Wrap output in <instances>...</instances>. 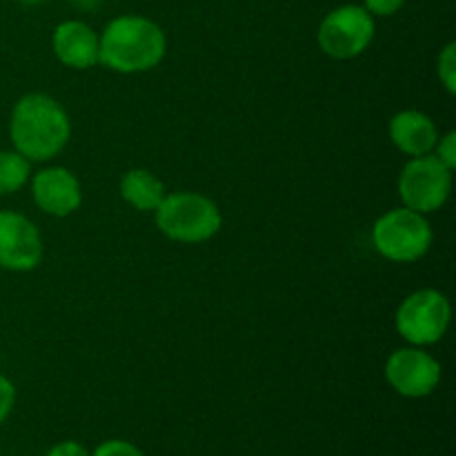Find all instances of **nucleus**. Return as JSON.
I'll return each instance as SVG.
<instances>
[{"label":"nucleus","instance_id":"obj_1","mask_svg":"<svg viewBox=\"0 0 456 456\" xmlns=\"http://www.w3.org/2000/svg\"><path fill=\"white\" fill-rule=\"evenodd\" d=\"M9 136L18 154L29 163L56 159L71 136V120L65 107L47 94H25L9 116Z\"/></svg>","mask_w":456,"mask_h":456},{"label":"nucleus","instance_id":"obj_2","mask_svg":"<svg viewBox=\"0 0 456 456\" xmlns=\"http://www.w3.org/2000/svg\"><path fill=\"white\" fill-rule=\"evenodd\" d=\"M98 36V62L116 74H145L159 67L167 53V36L163 27L138 13L114 18Z\"/></svg>","mask_w":456,"mask_h":456},{"label":"nucleus","instance_id":"obj_3","mask_svg":"<svg viewBox=\"0 0 456 456\" xmlns=\"http://www.w3.org/2000/svg\"><path fill=\"white\" fill-rule=\"evenodd\" d=\"M156 225L169 240L185 245L205 243L223 227V214L209 196L199 191H172L154 212Z\"/></svg>","mask_w":456,"mask_h":456},{"label":"nucleus","instance_id":"obj_4","mask_svg":"<svg viewBox=\"0 0 456 456\" xmlns=\"http://www.w3.org/2000/svg\"><path fill=\"white\" fill-rule=\"evenodd\" d=\"M432 225L426 214L395 208L381 214L372 225V245L392 263H417L430 252Z\"/></svg>","mask_w":456,"mask_h":456},{"label":"nucleus","instance_id":"obj_5","mask_svg":"<svg viewBox=\"0 0 456 456\" xmlns=\"http://www.w3.org/2000/svg\"><path fill=\"white\" fill-rule=\"evenodd\" d=\"M452 305L444 292L435 288L414 289L401 301L395 314V328L410 346L428 347L448 334Z\"/></svg>","mask_w":456,"mask_h":456},{"label":"nucleus","instance_id":"obj_6","mask_svg":"<svg viewBox=\"0 0 456 456\" xmlns=\"http://www.w3.org/2000/svg\"><path fill=\"white\" fill-rule=\"evenodd\" d=\"M454 169L445 167L435 154L414 156L403 165L396 181L403 208L419 214L439 212L452 194Z\"/></svg>","mask_w":456,"mask_h":456},{"label":"nucleus","instance_id":"obj_7","mask_svg":"<svg viewBox=\"0 0 456 456\" xmlns=\"http://www.w3.org/2000/svg\"><path fill=\"white\" fill-rule=\"evenodd\" d=\"M374 31V16L365 12L363 4H341L325 13L316 31V43L325 56L352 61L372 45Z\"/></svg>","mask_w":456,"mask_h":456},{"label":"nucleus","instance_id":"obj_8","mask_svg":"<svg viewBox=\"0 0 456 456\" xmlns=\"http://www.w3.org/2000/svg\"><path fill=\"white\" fill-rule=\"evenodd\" d=\"M441 374V363L426 347H399L386 361V381L405 399L430 396L439 387Z\"/></svg>","mask_w":456,"mask_h":456},{"label":"nucleus","instance_id":"obj_9","mask_svg":"<svg viewBox=\"0 0 456 456\" xmlns=\"http://www.w3.org/2000/svg\"><path fill=\"white\" fill-rule=\"evenodd\" d=\"M45 245L34 221L13 209H0V267L31 272L40 265Z\"/></svg>","mask_w":456,"mask_h":456},{"label":"nucleus","instance_id":"obj_10","mask_svg":"<svg viewBox=\"0 0 456 456\" xmlns=\"http://www.w3.org/2000/svg\"><path fill=\"white\" fill-rule=\"evenodd\" d=\"M31 196L40 212L53 218L71 216L83 205V185L67 167H45L31 174Z\"/></svg>","mask_w":456,"mask_h":456},{"label":"nucleus","instance_id":"obj_11","mask_svg":"<svg viewBox=\"0 0 456 456\" xmlns=\"http://www.w3.org/2000/svg\"><path fill=\"white\" fill-rule=\"evenodd\" d=\"M52 47L58 61L71 69H92L98 65L101 36L83 20H62L53 29Z\"/></svg>","mask_w":456,"mask_h":456},{"label":"nucleus","instance_id":"obj_12","mask_svg":"<svg viewBox=\"0 0 456 456\" xmlns=\"http://www.w3.org/2000/svg\"><path fill=\"white\" fill-rule=\"evenodd\" d=\"M387 129H390V141L395 142L396 150L410 159L432 154L441 136L435 120L426 111L419 110H403L395 114Z\"/></svg>","mask_w":456,"mask_h":456},{"label":"nucleus","instance_id":"obj_13","mask_svg":"<svg viewBox=\"0 0 456 456\" xmlns=\"http://www.w3.org/2000/svg\"><path fill=\"white\" fill-rule=\"evenodd\" d=\"M118 191L120 199L138 212H156V208L167 196L165 183L145 167L127 169L120 178Z\"/></svg>","mask_w":456,"mask_h":456},{"label":"nucleus","instance_id":"obj_14","mask_svg":"<svg viewBox=\"0 0 456 456\" xmlns=\"http://www.w3.org/2000/svg\"><path fill=\"white\" fill-rule=\"evenodd\" d=\"M31 178V163L16 150H0V196L20 191Z\"/></svg>","mask_w":456,"mask_h":456},{"label":"nucleus","instance_id":"obj_15","mask_svg":"<svg viewBox=\"0 0 456 456\" xmlns=\"http://www.w3.org/2000/svg\"><path fill=\"white\" fill-rule=\"evenodd\" d=\"M436 76L450 96L456 94V43H448L436 58Z\"/></svg>","mask_w":456,"mask_h":456},{"label":"nucleus","instance_id":"obj_16","mask_svg":"<svg viewBox=\"0 0 456 456\" xmlns=\"http://www.w3.org/2000/svg\"><path fill=\"white\" fill-rule=\"evenodd\" d=\"M92 456H145L141 452V448H136L134 444L125 439H107L94 450Z\"/></svg>","mask_w":456,"mask_h":456},{"label":"nucleus","instance_id":"obj_17","mask_svg":"<svg viewBox=\"0 0 456 456\" xmlns=\"http://www.w3.org/2000/svg\"><path fill=\"white\" fill-rule=\"evenodd\" d=\"M432 154H435L436 159L445 165V167L456 169V132L454 129H450V132H445L444 136H439V141H436Z\"/></svg>","mask_w":456,"mask_h":456},{"label":"nucleus","instance_id":"obj_18","mask_svg":"<svg viewBox=\"0 0 456 456\" xmlns=\"http://www.w3.org/2000/svg\"><path fill=\"white\" fill-rule=\"evenodd\" d=\"M13 405H16V386L12 383V379L0 372V426L13 412Z\"/></svg>","mask_w":456,"mask_h":456},{"label":"nucleus","instance_id":"obj_19","mask_svg":"<svg viewBox=\"0 0 456 456\" xmlns=\"http://www.w3.org/2000/svg\"><path fill=\"white\" fill-rule=\"evenodd\" d=\"M405 0H363V7L365 12L372 13L374 18H387V16H395L403 9Z\"/></svg>","mask_w":456,"mask_h":456},{"label":"nucleus","instance_id":"obj_20","mask_svg":"<svg viewBox=\"0 0 456 456\" xmlns=\"http://www.w3.org/2000/svg\"><path fill=\"white\" fill-rule=\"evenodd\" d=\"M47 456H92V454H89L87 448H85L83 444H78V441H61V444H56L52 450H49Z\"/></svg>","mask_w":456,"mask_h":456},{"label":"nucleus","instance_id":"obj_21","mask_svg":"<svg viewBox=\"0 0 456 456\" xmlns=\"http://www.w3.org/2000/svg\"><path fill=\"white\" fill-rule=\"evenodd\" d=\"M22 4H27V7H36V4H40V3H45V0H20Z\"/></svg>","mask_w":456,"mask_h":456}]
</instances>
